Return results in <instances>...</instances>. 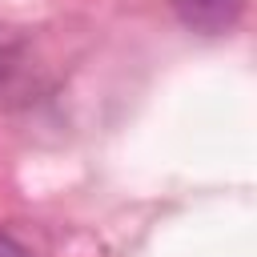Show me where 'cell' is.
Masks as SVG:
<instances>
[{
	"label": "cell",
	"instance_id": "obj_1",
	"mask_svg": "<svg viewBox=\"0 0 257 257\" xmlns=\"http://www.w3.org/2000/svg\"><path fill=\"white\" fill-rule=\"evenodd\" d=\"M177 20L201 36H225L241 24L249 0H169Z\"/></svg>",
	"mask_w": 257,
	"mask_h": 257
},
{
	"label": "cell",
	"instance_id": "obj_2",
	"mask_svg": "<svg viewBox=\"0 0 257 257\" xmlns=\"http://www.w3.org/2000/svg\"><path fill=\"white\" fill-rule=\"evenodd\" d=\"M0 257H36L24 241H16V237H8V233H0Z\"/></svg>",
	"mask_w": 257,
	"mask_h": 257
}]
</instances>
